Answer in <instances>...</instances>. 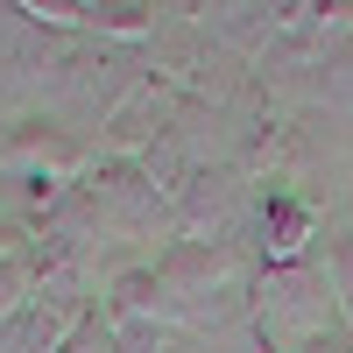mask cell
<instances>
[{"mask_svg":"<svg viewBox=\"0 0 353 353\" xmlns=\"http://www.w3.org/2000/svg\"><path fill=\"white\" fill-rule=\"evenodd\" d=\"M106 346H113V332H106V318H99V304H92V311L64 332V346H57V353H106Z\"/></svg>","mask_w":353,"mask_h":353,"instance_id":"12","label":"cell"},{"mask_svg":"<svg viewBox=\"0 0 353 353\" xmlns=\"http://www.w3.org/2000/svg\"><path fill=\"white\" fill-rule=\"evenodd\" d=\"M254 254L233 248H198V241H170L156 254L163 297H170V332H219L241 311H254Z\"/></svg>","mask_w":353,"mask_h":353,"instance_id":"1","label":"cell"},{"mask_svg":"<svg viewBox=\"0 0 353 353\" xmlns=\"http://www.w3.org/2000/svg\"><path fill=\"white\" fill-rule=\"evenodd\" d=\"M85 311H92V304H85ZM85 311H78V304H57V297H36L21 318L0 325V353H57V346H64V332L78 325Z\"/></svg>","mask_w":353,"mask_h":353,"instance_id":"7","label":"cell"},{"mask_svg":"<svg viewBox=\"0 0 353 353\" xmlns=\"http://www.w3.org/2000/svg\"><path fill=\"white\" fill-rule=\"evenodd\" d=\"M28 248V233H21V219H0V261H8V254H21Z\"/></svg>","mask_w":353,"mask_h":353,"instance_id":"15","label":"cell"},{"mask_svg":"<svg viewBox=\"0 0 353 353\" xmlns=\"http://www.w3.org/2000/svg\"><path fill=\"white\" fill-rule=\"evenodd\" d=\"M99 318H106V332H128V325H163L170 332V297H163L156 261H128V269H113L106 290H99Z\"/></svg>","mask_w":353,"mask_h":353,"instance_id":"6","label":"cell"},{"mask_svg":"<svg viewBox=\"0 0 353 353\" xmlns=\"http://www.w3.org/2000/svg\"><path fill=\"white\" fill-rule=\"evenodd\" d=\"M290 353H353V332H346V325H339V318H332V325H325V332H311L304 346H290Z\"/></svg>","mask_w":353,"mask_h":353,"instance_id":"14","label":"cell"},{"mask_svg":"<svg viewBox=\"0 0 353 353\" xmlns=\"http://www.w3.org/2000/svg\"><path fill=\"white\" fill-rule=\"evenodd\" d=\"M318 261H325V290H332V318L353 332V233L346 226H325L318 241Z\"/></svg>","mask_w":353,"mask_h":353,"instance_id":"9","label":"cell"},{"mask_svg":"<svg viewBox=\"0 0 353 353\" xmlns=\"http://www.w3.org/2000/svg\"><path fill=\"white\" fill-rule=\"evenodd\" d=\"M311 85H318V99L325 106H339V113H353V36H339L325 57H318V71H311Z\"/></svg>","mask_w":353,"mask_h":353,"instance_id":"10","label":"cell"},{"mask_svg":"<svg viewBox=\"0 0 353 353\" xmlns=\"http://www.w3.org/2000/svg\"><path fill=\"white\" fill-rule=\"evenodd\" d=\"M99 163V149L78 128H64L57 113H14L0 128V170H14L21 184H85Z\"/></svg>","mask_w":353,"mask_h":353,"instance_id":"2","label":"cell"},{"mask_svg":"<svg viewBox=\"0 0 353 353\" xmlns=\"http://www.w3.org/2000/svg\"><path fill=\"white\" fill-rule=\"evenodd\" d=\"M318 248V205L290 191V176H254V205H248V254L261 276L304 269Z\"/></svg>","mask_w":353,"mask_h":353,"instance_id":"3","label":"cell"},{"mask_svg":"<svg viewBox=\"0 0 353 353\" xmlns=\"http://www.w3.org/2000/svg\"><path fill=\"white\" fill-rule=\"evenodd\" d=\"M85 36L92 43H156L163 21H156L149 0H92L85 8Z\"/></svg>","mask_w":353,"mask_h":353,"instance_id":"8","label":"cell"},{"mask_svg":"<svg viewBox=\"0 0 353 353\" xmlns=\"http://www.w3.org/2000/svg\"><path fill=\"white\" fill-rule=\"evenodd\" d=\"M339 226H346V233H353V198H346V205H339Z\"/></svg>","mask_w":353,"mask_h":353,"instance_id":"16","label":"cell"},{"mask_svg":"<svg viewBox=\"0 0 353 353\" xmlns=\"http://www.w3.org/2000/svg\"><path fill=\"white\" fill-rule=\"evenodd\" d=\"M248 170L233 163H198L170 198V233L198 248H233V233L248 226Z\"/></svg>","mask_w":353,"mask_h":353,"instance_id":"4","label":"cell"},{"mask_svg":"<svg viewBox=\"0 0 353 353\" xmlns=\"http://www.w3.org/2000/svg\"><path fill=\"white\" fill-rule=\"evenodd\" d=\"M28 304H36V269H28V248L0 261V325L8 318H21Z\"/></svg>","mask_w":353,"mask_h":353,"instance_id":"11","label":"cell"},{"mask_svg":"<svg viewBox=\"0 0 353 353\" xmlns=\"http://www.w3.org/2000/svg\"><path fill=\"white\" fill-rule=\"evenodd\" d=\"M85 198L99 205L106 233H121V241H149L156 226H170V191L128 156H99L85 176Z\"/></svg>","mask_w":353,"mask_h":353,"instance_id":"5","label":"cell"},{"mask_svg":"<svg viewBox=\"0 0 353 353\" xmlns=\"http://www.w3.org/2000/svg\"><path fill=\"white\" fill-rule=\"evenodd\" d=\"M170 339L176 332H163V325H128V332H113L106 353H170Z\"/></svg>","mask_w":353,"mask_h":353,"instance_id":"13","label":"cell"}]
</instances>
